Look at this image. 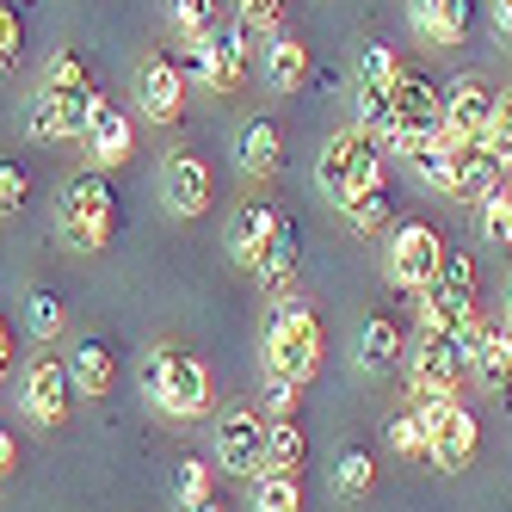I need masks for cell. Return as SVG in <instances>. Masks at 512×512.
Instances as JSON below:
<instances>
[{"instance_id":"bcb514c9","label":"cell","mask_w":512,"mask_h":512,"mask_svg":"<svg viewBox=\"0 0 512 512\" xmlns=\"http://www.w3.org/2000/svg\"><path fill=\"white\" fill-rule=\"evenodd\" d=\"M494 25H500V38L512 44V0H494Z\"/></svg>"},{"instance_id":"3957f363","label":"cell","mask_w":512,"mask_h":512,"mask_svg":"<svg viewBox=\"0 0 512 512\" xmlns=\"http://www.w3.org/2000/svg\"><path fill=\"white\" fill-rule=\"evenodd\" d=\"M315 173H321V192L334 198L340 210L358 204L364 192H377V186H383V149H377V136H364V130L327 136V149H321Z\"/></svg>"},{"instance_id":"484cf974","label":"cell","mask_w":512,"mask_h":512,"mask_svg":"<svg viewBox=\"0 0 512 512\" xmlns=\"http://www.w3.org/2000/svg\"><path fill=\"white\" fill-rule=\"evenodd\" d=\"M303 81H309V50H303L297 38H284V31H278V38L266 44V87L297 93Z\"/></svg>"},{"instance_id":"ee69618b","label":"cell","mask_w":512,"mask_h":512,"mask_svg":"<svg viewBox=\"0 0 512 512\" xmlns=\"http://www.w3.org/2000/svg\"><path fill=\"white\" fill-rule=\"evenodd\" d=\"M13 463H19V445H13V432H0V482L13 475Z\"/></svg>"},{"instance_id":"52a82bcc","label":"cell","mask_w":512,"mask_h":512,"mask_svg":"<svg viewBox=\"0 0 512 512\" xmlns=\"http://www.w3.org/2000/svg\"><path fill=\"white\" fill-rule=\"evenodd\" d=\"M420 420H426V457L438 469H469L475 463V445H482V426L463 408L457 395H420Z\"/></svg>"},{"instance_id":"4316f807","label":"cell","mask_w":512,"mask_h":512,"mask_svg":"<svg viewBox=\"0 0 512 512\" xmlns=\"http://www.w3.org/2000/svg\"><path fill=\"white\" fill-rule=\"evenodd\" d=\"M303 457H309L303 426H297V420H272V426H266V469H272V475H297Z\"/></svg>"},{"instance_id":"7c38bea8","label":"cell","mask_w":512,"mask_h":512,"mask_svg":"<svg viewBox=\"0 0 512 512\" xmlns=\"http://www.w3.org/2000/svg\"><path fill=\"white\" fill-rule=\"evenodd\" d=\"M216 463L229 475H266V420L247 408H229L216 420Z\"/></svg>"},{"instance_id":"5bb4252c","label":"cell","mask_w":512,"mask_h":512,"mask_svg":"<svg viewBox=\"0 0 512 512\" xmlns=\"http://www.w3.org/2000/svg\"><path fill=\"white\" fill-rule=\"evenodd\" d=\"M451 149H457V142H451ZM506 167H500V155L488 149V142H463V149L451 155V198L457 204H475V210H482L500 186H506Z\"/></svg>"},{"instance_id":"7dc6e473","label":"cell","mask_w":512,"mask_h":512,"mask_svg":"<svg viewBox=\"0 0 512 512\" xmlns=\"http://www.w3.org/2000/svg\"><path fill=\"white\" fill-rule=\"evenodd\" d=\"M186 512H229V506L216 500V494H204V500H198V506H186Z\"/></svg>"},{"instance_id":"ac0fdd59","label":"cell","mask_w":512,"mask_h":512,"mask_svg":"<svg viewBox=\"0 0 512 512\" xmlns=\"http://www.w3.org/2000/svg\"><path fill=\"white\" fill-rule=\"evenodd\" d=\"M469 377L482 383L488 395H506V389H512V327H506V321H475Z\"/></svg>"},{"instance_id":"6da1fadb","label":"cell","mask_w":512,"mask_h":512,"mask_svg":"<svg viewBox=\"0 0 512 512\" xmlns=\"http://www.w3.org/2000/svg\"><path fill=\"white\" fill-rule=\"evenodd\" d=\"M93 81L87 68L75 56H56L50 75L38 81V93H31V136L38 142H62V136H87V118H93Z\"/></svg>"},{"instance_id":"7bdbcfd3","label":"cell","mask_w":512,"mask_h":512,"mask_svg":"<svg viewBox=\"0 0 512 512\" xmlns=\"http://www.w3.org/2000/svg\"><path fill=\"white\" fill-rule=\"evenodd\" d=\"M401 75V62L389 44H364V81H395Z\"/></svg>"},{"instance_id":"603a6c76","label":"cell","mask_w":512,"mask_h":512,"mask_svg":"<svg viewBox=\"0 0 512 512\" xmlns=\"http://www.w3.org/2000/svg\"><path fill=\"white\" fill-rule=\"evenodd\" d=\"M68 377H75V395H112V383H118V358H112V346L105 340H75V352H68Z\"/></svg>"},{"instance_id":"1f68e13d","label":"cell","mask_w":512,"mask_h":512,"mask_svg":"<svg viewBox=\"0 0 512 512\" xmlns=\"http://www.w3.org/2000/svg\"><path fill=\"white\" fill-rule=\"evenodd\" d=\"M340 216H346L358 235H383V229H389V216H395V192H389V179H383L377 192H364L358 204H346Z\"/></svg>"},{"instance_id":"d6986e66","label":"cell","mask_w":512,"mask_h":512,"mask_svg":"<svg viewBox=\"0 0 512 512\" xmlns=\"http://www.w3.org/2000/svg\"><path fill=\"white\" fill-rule=\"evenodd\" d=\"M81 142L93 149V161H99V167H124V161H130V149H136V124L124 118V105H118V99H99Z\"/></svg>"},{"instance_id":"f546056e","label":"cell","mask_w":512,"mask_h":512,"mask_svg":"<svg viewBox=\"0 0 512 512\" xmlns=\"http://www.w3.org/2000/svg\"><path fill=\"white\" fill-rule=\"evenodd\" d=\"M334 488L346 494V500H364L377 488V463H371V451L364 445H346L340 451V463H334Z\"/></svg>"},{"instance_id":"e0dca14e","label":"cell","mask_w":512,"mask_h":512,"mask_svg":"<svg viewBox=\"0 0 512 512\" xmlns=\"http://www.w3.org/2000/svg\"><path fill=\"white\" fill-rule=\"evenodd\" d=\"M438 118H445V136L457 142V149H463V142H482L488 118H494V93L482 81H457L445 93V105H438Z\"/></svg>"},{"instance_id":"8d00e7d4","label":"cell","mask_w":512,"mask_h":512,"mask_svg":"<svg viewBox=\"0 0 512 512\" xmlns=\"http://www.w3.org/2000/svg\"><path fill=\"white\" fill-rule=\"evenodd\" d=\"M482 142L500 155V167L512 173V87H506V93H494V118H488V136H482Z\"/></svg>"},{"instance_id":"836d02e7","label":"cell","mask_w":512,"mask_h":512,"mask_svg":"<svg viewBox=\"0 0 512 512\" xmlns=\"http://www.w3.org/2000/svg\"><path fill=\"white\" fill-rule=\"evenodd\" d=\"M235 25L247 31L253 44H272L278 31H284V0H241V7H235Z\"/></svg>"},{"instance_id":"8992f818","label":"cell","mask_w":512,"mask_h":512,"mask_svg":"<svg viewBox=\"0 0 512 512\" xmlns=\"http://www.w3.org/2000/svg\"><path fill=\"white\" fill-rule=\"evenodd\" d=\"M142 389H149V401L161 414L173 420H198L210 408V377H204V364L192 352H149V364H142Z\"/></svg>"},{"instance_id":"4fadbf2b","label":"cell","mask_w":512,"mask_h":512,"mask_svg":"<svg viewBox=\"0 0 512 512\" xmlns=\"http://www.w3.org/2000/svg\"><path fill=\"white\" fill-rule=\"evenodd\" d=\"M161 204H167V216H179V223L204 216V210L216 204V179H210V167H204L198 155H173V161L161 167Z\"/></svg>"},{"instance_id":"60d3db41","label":"cell","mask_w":512,"mask_h":512,"mask_svg":"<svg viewBox=\"0 0 512 512\" xmlns=\"http://www.w3.org/2000/svg\"><path fill=\"white\" fill-rule=\"evenodd\" d=\"M25 198H31V179H25V167H19V161H0V216H13Z\"/></svg>"},{"instance_id":"83f0119b","label":"cell","mask_w":512,"mask_h":512,"mask_svg":"<svg viewBox=\"0 0 512 512\" xmlns=\"http://www.w3.org/2000/svg\"><path fill=\"white\" fill-rule=\"evenodd\" d=\"M389 124H395V81H364L358 75V130L389 136Z\"/></svg>"},{"instance_id":"cb8c5ba5","label":"cell","mask_w":512,"mask_h":512,"mask_svg":"<svg viewBox=\"0 0 512 512\" xmlns=\"http://www.w3.org/2000/svg\"><path fill=\"white\" fill-rule=\"evenodd\" d=\"M401 352H408V334H401L395 315H371V321H364V334H358V364H364V371H395Z\"/></svg>"},{"instance_id":"e575fe53","label":"cell","mask_w":512,"mask_h":512,"mask_svg":"<svg viewBox=\"0 0 512 512\" xmlns=\"http://www.w3.org/2000/svg\"><path fill=\"white\" fill-rule=\"evenodd\" d=\"M482 235L500 247V253H512V179H506V186L482 204Z\"/></svg>"},{"instance_id":"d6a6232c","label":"cell","mask_w":512,"mask_h":512,"mask_svg":"<svg viewBox=\"0 0 512 512\" xmlns=\"http://www.w3.org/2000/svg\"><path fill=\"white\" fill-rule=\"evenodd\" d=\"M253 512H303V488L297 475H253Z\"/></svg>"},{"instance_id":"7a4b0ae2","label":"cell","mask_w":512,"mask_h":512,"mask_svg":"<svg viewBox=\"0 0 512 512\" xmlns=\"http://www.w3.org/2000/svg\"><path fill=\"white\" fill-rule=\"evenodd\" d=\"M56 216H62V241L75 253H99L105 241H112V223H118V192L112 179H105V167H87L62 186L56 198Z\"/></svg>"},{"instance_id":"d590c367","label":"cell","mask_w":512,"mask_h":512,"mask_svg":"<svg viewBox=\"0 0 512 512\" xmlns=\"http://www.w3.org/2000/svg\"><path fill=\"white\" fill-rule=\"evenodd\" d=\"M389 445H395L401 457H426V420H420V401H414V408H401V414L389 420Z\"/></svg>"},{"instance_id":"5b68a950","label":"cell","mask_w":512,"mask_h":512,"mask_svg":"<svg viewBox=\"0 0 512 512\" xmlns=\"http://www.w3.org/2000/svg\"><path fill=\"white\" fill-rule=\"evenodd\" d=\"M321 352H327L321 321L303 303H284L272 315V327H266V377H284V383H303L309 389L315 371H321Z\"/></svg>"},{"instance_id":"9c48e42d","label":"cell","mask_w":512,"mask_h":512,"mask_svg":"<svg viewBox=\"0 0 512 512\" xmlns=\"http://www.w3.org/2000/svg\"><path fill=\"white\" fill-rule=\"evenodd\" d=\"M420 321L432 327H463L475 321V260L469 253H445V266L420 290Z\"/></svg>"},{"instance_id":"8fae6325","label":"cell","mask_w":512,"mask_h":512,"mask_svg":"<svg viewBox=\"0 0 512 512\" xmlns=\"http://www.w3.org/2000/svg\"><path fill=\"white\" fill-rule=\"evenodd\" d=\"M192 62H198V81L210 93H235L247 75V31L235 19H216L204 38H192Z\"/></svg>"},{"instance_id":"9a60e30c","label":"cell","mask_w":512,"mask_h":512,"mask_svg":"<svg viewBox=\"0 0 512 512\" xmlns=\"http://www.w3.org/2000/svg\"><path fill=\"white\" fill-rule=\"evenodd\" d=\"M68 395H75V377H68L62 358H38L25 371V383H19V401H25V414L38 426H62L68 420Z\"/></svg>"},{"instance_id":"4dcf8cb0","label":"cell","mask_w":512,"mask_h":512,"mask_svg":"<svg viewBox=\"0 0 512 512\" xmlns=\"http://www.w3.org/2000/svg\"><path fill=\"white\" fill-rule=\"evenodd\" d=\"M25 327H31V340H62V327H68V309H62V297L56 290H31L25 297Z\"/></svg>"},{"instance_id":"f35d334b","label":"cell","mask_w":512,"mask_h":512,"mask_svg":"<svg viewBox=\"0 0 512 512\" xmlns=\"http://www.w3.org/2000/svg\"><path fill=\"white\" fill-rule=\"evenodd\" d=\"M216 19H223V13H216V0H173V25H179V38H204Z\"/></svg>"},{"instance_id":"74e56055","label":"cell","mask_w":512,"mask_h":512,"mask_svg":"<svg viewBox=\"0 0 512 512\" xmlns=\"http://www.w3.org/2000/svg\"><path fill=\"white\" fill-rule=\"evenodd\" d=\"M204 494H210V469H204L198 457H186V463L173 469V500H179V512H186V506H198Z\"/></svg>"},{"instance_id":"277c9868","label":"cell","mask_w":512,"mask_h":512,"mask_svg":"<svg viewBox=\"0 0 512 512\" xmlns=\"http://www.w3.org/2000/svg\"><path fill=\"white\" fill-rule=\"evenodd\" d=\"M475 321H463V327L420 321V334H414V389L420 395H457L463 389L469 358H475Z\"/></svg>"},{"instance_id":"ffe728a7","label":"cell","mask_w":512,"mask_h":512,"mask_svg":"<svg viewBox=\"0 0 512 512\" xmlns=\"http://www.w3.org/2000/svg\"><path fill=\"white\" fill-rule=\"evenodd\" d=\"M297 260H303V247H297V223L278 210V223H272V241L260 253V266H253V278H260L272 297H284V290H297Z\"/></svg>"},{"instance_id":"2e32d148","label":"cell","mask_w":512,"mask_h":512,"mask_svg":"<svg viewBox=\"0 0 512 512\" xmlns=\"http://www.w3.org/2000/svg\"><path fill=\"white\" fill-rule=\"evenodd\" d=\"M136 99H142V112H149L155 124H173L179 105H186V68L167 62V56H142V68H136Z\"/></svg>"},{"instance_id":"d4e9b609","label":"cell","mask_w":512,"mask_h":512,"mask_svg":"<svg viewBox=\"0 0 512 512\" xmlns=\"http://www.w3.org/2000/svg\"><path fill=\"white\" fill-rule=\"evenodd\" d=\"M235 155H241V167H247L253 179H272L278 161H284V130H278L272 118H253V124L241 130V142H235Z\"/></svg>"},{"instance_id":"c3c4849f","label":"cell","mask_w":512,"mask_h":512,"mask_svg":"<svg viewBox=\"0 0 512 512\" xmlns=\"http://www.w3.org/2000/svg\"><path fill=\"white\" fill-rule=\"evenodd\" d=\"M506 327H512V290H506Z\"/></svg>"},{"instance_id":"44dd1931","label":"cell","mask_w":512,"mask_h":512,"mask_svg":"<svg viewBox=\"0 0 512 512\" xmlns=\"http://www.w3.org/2000/svg\"><path fill=\"white\" fill-rule=\"evenodd\" d=\"M408 13L432 50H457L469 38V0H408Z\"/></svg>"},{"instance_id":"b9f144b4","label":"cell","mask_w":512,"mask_h":512,"mask_svg":"<svg viewBox=\"0 0 512 512\" xmlns=\"http://www.w3.org/2000/svg\"><path fill=\"white\" fill-rule=\"evenodd\" d=\"M297 395H303V383H284V377H266V414H278V420H297Z\"/></svg>"},{"instance_id":"7402d4cb","label":"cell","mask_w":512,"mask_h":512,"mask_svg":"<svg viewBox=\"0 0 512 512\" xmlns=\"http://www.w3.org/2000/svg\"><path fill=\"white\" fill-rule=\"evenodd\" d=\"M272 223H278L272 204H241V210L229 216V235H223V241H229V260L247 266V272L260 266V253H266V241H272Z\"/></svg>"},{"instance_id":"f1b7e54d","label":"cell","mask_w":512,"mask_h":512,"mask_svg":"<svg viewBox=\"0 0 512 512\" xmlns=\"http://www.w3.org/2000/svg\"><path fill=\"white\" fill-rule=\"evenodd\" d=\"M451 155H457V149H451V136L438 130V136H426V142H420L408 161H414V173L426 179L432 192H445V198H451Z\"/></svg>"},{"instance_id":"ab89813d","label":"cell","mask_w":512,"mask_h":512,"mask_svg":"<svg viewBox=\"0 0 512 512\" xmlns=\"http://www.w3.org/2000/svg\"><path fill=\"white\" fill-rule=\"evenodd\" d=\"M19 50H25V19H19L13 0H0V75L19 62Z\"/></svg>"},{"instance_id":"30bf717a","label":"cell","mask_w":512,"mask_h":512,"mask_svg":"<svg viewBox=\"0 0 512 512\" xmlns=\"http://www.w3.org/2000/svg\"><path fill=\"white\" fill-rule=\"evenodd\" d=\"M445 241H438V229L432 223H401L395 235H389V284L395 290H426L432 284V272L445 266Z\"/></svg>"},{"instance_id":"ba28073f","label":"cell","mask_w":512,"mask_h":512,"mask_svg":"<svg viewBox=\"0 0 512 512\" xmlns=\"http://www.w3.org/2000/svg\"><path fill=\"white\" fill-rule=\"evenodd\" d=\"M438 105H445V93H432V81H426V75H414V68H401V75H395V124H389V136H383V142H389L401 161H408L426 136L445 130Z\"/></svg>"},{"instance_id":"f6af8a7d","label":"cell","mask_w":512,"mask_h":512,"mask_svg":"<svg viewBox=\"0 0 512 512\" xmlns=\"http://www.w3.org/2000/svg\"><path fill=\"white\" fill-rule=\"evenodd\" d=\"M7 364H13V327L0 321V383H7Z\"/></svg>"}]
</instances>
